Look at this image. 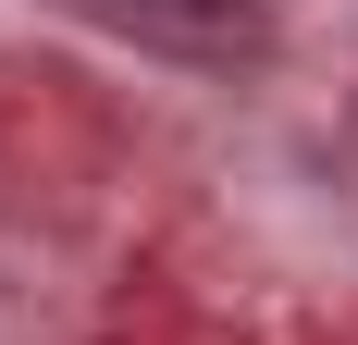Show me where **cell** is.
I'll return each instance as SVG.
<instances>
[{
	"label": "cell",
	"mask_w": 358,
	"mask_h": 345,
	"mask_svg": "<svg viewBox=\"0 0 358 345\" xmlns=\"http://www.w3.org/2000/svg\"><path fill=\"white\" fill-rule=\"evenodd\" d=\"M62 13L136 37V50H173V62H259L272 50L259 0H62Z\"/></svg>",
	"instance_id": "1"
}]
</instances>
